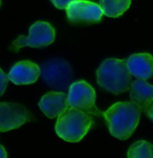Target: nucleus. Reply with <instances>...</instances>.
I'll use <instances>...</instances> for the list:
<instances>
[{"label": "nucleus", "instance_id": "nucleus-1", "mask_svg": "<svg viewBox=\"0 0 153 158\" xmlns=\"http://www.w3.org/2000/svg\"><path fill=\"white\" fill-rule=\"evenodd\" d=\"M142 109L133 102H119L103 112L109 132L113 137L126 140L136 129Z\"/></svg>", "mask_w": 153, "mask_h": 158}, {"label": "nucleus", "instance_id": "nucleus-2", "mask_svg": "<svg viewBox=\"0 0 153 158\" xmlns=\"http://www.w3.org/2000/svg\"><path fill=\"white\" fill-rule=\"evenodd\" d=\"M96 82L99 86L113 94L129 91L132 85V74L126 59H107L96 70Z\"/></svg>", "mask_w": 153, "mask_h": 158}, {"label": "nucleus", "instance_id": "nucleus-3", "mask_svg": "<svg viewBox=\"0 0 153 158\" xmlns=\"http://www.w3.org/2000/svg\"><path fill=\"white\" fill-rule=\"evenodd\" d=\"M95 125L94 116L81 110L69 107L61 115L55 125L57 135L67 142H79Z\"/></svg>", "mask_w": 153, "mask_h": 158}, {"label": "nucleus", "instance_id": "nucleus-4", "mask_svg": "<svg viewBox=\"0 0 153 158\" xmlns=\"http://www.w3.org/2000/svg\"><path fill=\"white\" fill-rule=\"evenodd\" d=\"M55 29L48 22L38 21L35 22L29 29V35L27 37L20 35L15 39L10 49L17 52L23 47H31V48H41L46 47L51 44L55 40Z\"/></svg>", "mask_w": 153, "mask_h": 158}, {"label": "nucleus", "instance_id": "nucleus-5", "mask_svg": "<svg viewBox=\"0 0 153 158\" xmlns=\"http://www.w3.org/2000/svg\"><path fill=\"white\" fill-rule=\"evenodd\" d=\"M96 91L91 85L85 80L73 83L70 86L68 94L69 107L81 110L93 116L99 117L103 115L96 105Z\"/></svg>", "mask_w": 153, "mask_h": 158}, {"label": "nucleus", "instance_id": "nucleus-6", "mask_svg": "<svg viewBox=\"0 0 153 158\" xmlns=\"http://www.w3.org/2000/svg\"><path fill=\"white\" fill-rule=\"evenodd\" d=\"M67 18L71 23H96L104 15L100 5L89 0H76L66 8Z\"/></svg>", "mask_w": 153, "mask_h": 158}, {"label": "nucleus", "instance_id": "nucleus-7", "mask_svg": "<svg viewBox=\"0 0 153 158\" xmlns=\"http://www.w3.org/2000/svg\"><path fill=\"white\" fill-rule=\"evenodd\" d=\"M32 118L30 110L24 106L15 102H0V132L18 128Z\"/></svg>", "mask_w": 153, "mask_h": 158}, {"label": "nucleus", "instance_id": "nucleus-8", "mask_svg": "<svg viewBox=\"0 0 153 158\" xmlns=\"http://www.w3.org/2000/svg\"><path fill=\"white\" fill-rule=\"evenodd\" d=\"M42 77L53 88H64L71 78V69L62 60H51L43 65Z\"/></svg>", "mask_w": 153, "mask_h": 158}, {"label": "nucleus", "instance_id": "nucleus-9", "mask_svg": "<svg viewBox=\"0 0 153 158\" xmlns=\"http://www.w3.org/2000/svg\"><path fill=\"white\" fill-rule=\"evenodd\" d=\"M40 67L30 60L17 62L8 73V78L15 85H31L37 81L41 75Z\"/></svg>", "mask_w": 153, "mask_h": 158}, {"label": "nucleus", "instance_id": "nucleus-10", "mask_svg": "<svg viewBox=\"0 0 153 158\" xmlns=\"http://www.w3.org/2000/svg\"><path fill=\"white\" fill-rule=\"evenodd\" d=\"M38 105L48 118H54L69 108L68 95L62 92H49L41 97Z\"/></svg>", "mask_w": 153, "mask_h": 158}, {"label": "nucleus", "instance_id": "nucleus-11", "mask_svg": "<svg viewBox=\"0 0 153 158\" xmlns=\"http://www.w3.org/2000/svg\"><path fill=\"white\" fill-rule=\"evenodd\" d=\"M130 73L134 77L149 79L153 77V56L150 53H136L126 59Z\"/></svg>", "mask_w": 153, "mask_h": 158}, {"label": "nucleus", "instance_id": "nucleus-12", "mask_svg": "<svg viewBox=\"0 0 153 158\" xmlns=\"http://www.w3.org/2000/svg\"><path fill=\"white\" fill-rule=\"evenodd\" d=\"M131 101L136 103L142 111L146 105L153 100V85L145 81V79L137 78L133 81L130 88Z\"/></svg>", "mask_w": 153, "mask_h": 158}, {"label": "nucleus", "instance_id": "nucleus-13", "mask_svg": "<svg viewBox=\"0 0 153 158\" xmlns=\"http://www.w3.org/2000/svg\"><path fill=\"white\" fill-rule=\"evenodd\" d=\"M132 0H99L104 15L116 18L123 15L131 6Z\"/></svg>", "mask_w": 153, "mask_h": 158}, {"label": "nucleus", "instance_id": "nucleus-14", "mask_svg": "<svg viewBox=\"0 0 153 158\" xmlns=\"http://www.w3.org/2000/svg\"><path fill=\"white\" fill-rule=\"evenodd\" d=\"M127 156L130 158H153V145L145 140L137 141L130 147Z\"/></svg>", "mask_w": 153, "mask_h": 158}, {"label": "nucleus", "instance_id": "nucleus-15", "mask_svg": "<svg viewBox=\"0 0 153 158\" xmlns=\"http://www.w3.org/2000/svg\"><path fill=\"white\" fill-rule=\"evenodd\" d=\"M8 76L5 74V72L0 69V96H2L6 89L7 84H8Z\"/></svg>", "mask_w": 153, "mask_h": 158}, {"label": "nucleus", "instance_id": "nucleus-16", "mask_svg": "<svg viewBox=\"0 0 153 158\" xmlns=\"http://www.w3.org/2000/svg\"><path fill=\"white\" fill-rule=\"evenodd\" d=\"M51 1L55 7L59 9H66L70 3L76 0H51Z\"/></svg>", "mask_w": 153, "mask_h": 158}, {"label": "nucleus", "instance_id": "nucleus-17", "mask_svg": "<svg viewBox=\"0 0 153 158\" xmlns=\"http://www.w3.org/2000/svg\"><path fill=\"white\" fill-rule=\"evenodd\" d=\"M142 112L146 114V116L149 118H151L153 120V100H151L147 105L146 107L142 110Z\"/></svg>", "mask_w": 153, "mask_h": 158}, {"label": "nucleus", "instance_id": "nucleus-18", "mask_svg": "<svg viewBox=\"0 0 153 158\" xmlns=\"http://www.w3.org/2000/svg\"><path fill=\"white\" fill-rule=\"evenodd\" d=\"M7 157V153L6 151V149L4 147H2L0 145V158H6Z\"/></svg>", "mask_w": 153, "mask_h": 158}, {"label": "nucleus", "instance_id": "nucleus-19", "mask_svg": "<svg viewBox=\"0 0 153 158\" xmlns=\"http://www.w3.org/2000/svg\"><path fill=\"white\" fill-rule=\"evenodd\" d=\"M1 5H2V1L0 0V7H1Z\"/></svg>", "mask_w": 153, "mask_h": 158}]
</instances>
